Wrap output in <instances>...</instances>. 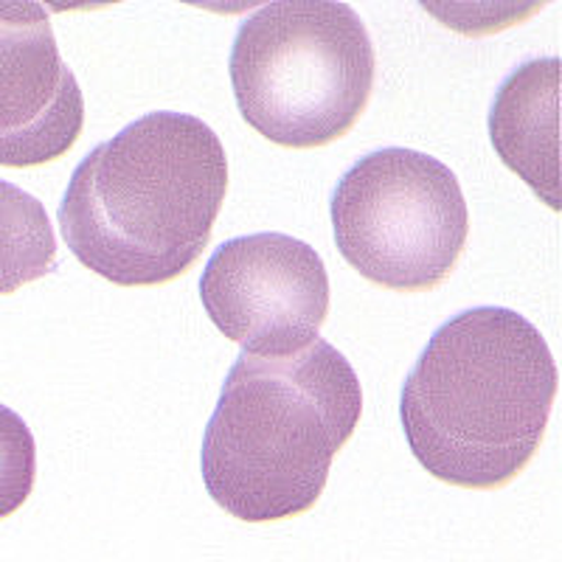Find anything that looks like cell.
I'll return each instance as SVG.
<instances>
[{
    "label": "cell",
    "instance_id": "cell-1",
    "mask_svg": "<svg viewBox=\"0 0 562 562\" xmlns=\"http://www.w3.org/2000/svg\"><path fill=\"white\" fill-rule=\"evenodd\" d=\"M228 192V155L205 122L158 110L99 144L74 169L59 228L79 265L119 288H155L192 270Z\"/></svg>",
    "mask_w": 562,
    "mask_h": 562
},
{
    "label": "cell",
    "instance_id": "cell-2",
    "mask_svg": "<svg viewBox=\"0 0 562 562\" xmlns=\"http://www.w3.org/2000/svg\"><path fill=\"white\" fill-rule=\"evenodd\" d=\"M557 385L549 344L524 315L464 310L436 329L403 385L411 453L441 484H512L540 450Z\"/></svg>",
    "mask_w": 562,
    "mask_h": 562
},
{
    "label": "cell",
    "instance_id": "cell-7",
    "mask_svg": "<svg viewBox=\"0 0 562 562\" xmlns=\"http://www.w3.org/2000/svg\"><path fill=\"white\" fill-rule=\"evenodd\" d=\"M85 130V99L40 3L0 0V167L63 158Z\"/></svg>",
    "mask_w": 562,
    "mask_h": 562
},
{
    "label": "cell",
    "instance_id": "cell-9",
    "mask_svg": "<svg viewBox=\"0 0 562 562\" xmlns=\"http://www.w3.org/2000/svg\"><path fill=\"white\" fill-rule=\"evenodd\" d=\"M57 270V239L43 203L0 180V295Z\"/></svg>",
    "mask_w": 562,
    "mask_h": 562
},
{
    "label": "cell",
    "instance_id": "cell-3",
    "mask_svg": "<svg viewBox=\"0 0 562 562\" xmlns=\"http://www.w3.org/2000/svg\"><path fill=\"white\" fill-rule=\"evenodd\" d=\"M363 414V389L329 340L279 358L239 355L209 419L200 470L211 501L245 524L313 509Z\"/></svg>",
    "mask_w": 562,
    "mask_h": 562
},
{
    "label": "cell",
    "instance_id": "cell-6",
    "mask_svg": "<svg viewBox=\"0 0 562 562\" xmlns=\"http://www.w3.org/2000/svg\"><path fill=\"white\" fill-rule=\"evenodd\" d=\"M211 324L245 355L279 358L318 340L329 315V276L315 248L288 234L228 239L200 279Z\"/></svg>",
    "mask_w": 562,
    "mask_h": 562
},
{
    "label": "cell",
    "instance_id": "cell-10",
    "mask_svg": "<svg viewBox=\"0 0 562 562\" xmlns=\"http://www.w3.org/2000/svg\"><path fill=\"white\" fill-rule=\"evenodd\" d=\"M37 479V445L23 416L0 405V520L26 504Z\"/></svg>",
    "mask_w": 562,
    "mask_h": 562
},
{
    "label": "cell",
    "instance_id": "cell-4",
    "mask_svg": "<svg viewBox=\"0 0 562 562\" xmlns=\"http://www.w3.org/2000/svg\"><path fill=\"white\" fill-rule=\"evenodd\" d=\"M245 122L276 147L344 138L374 90L378 57L358 12L333 0H281L250 14L231 48Z\"/></svg>",
    "mask_w": 562,
    "mask_h": 562
},
{
    "label": "cell",
    "instance_id": "cell-8",
    "mask_svg": "<svg viewBox=\"0 0 562 562\" xmlns=\"http://www.w3.org/2000/svg\"><path fill=\"white\" fill-rule=\"evenodd\" d=\"M490 138L506 167L560 209V59L512 70L490 110Z\"/></svg>",
    "mask_w": 562,
    "mask_h": 562
},
{
    "label": "cell",
    "instance_id": "cell-5",
    "mask_svg": "<svg viewBox=\"0 0 562 562\" xmlns=\"http://www.w3.org/2000/svg\"><path fill=\"white\" fill-rule=\"evenodd\" d=\"M329 214L346 262L400 293L439 288L470 237V211L453 169L405 147L360 158L335 186Z\"/></svg>",
    "mask_w": 562,
    "mask_h": 562
}]
</instances>
